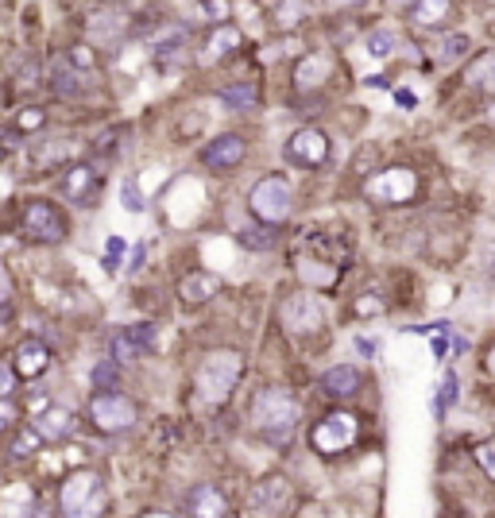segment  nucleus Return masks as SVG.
<instances>
[{
	"label": "nucleus",
	"instance_id": "obj_1",
	"mask_svg": "<svg viewBox=\"0 0 495 518\" xmlns=\"http://www.w3.org/2000/svg\"><path fill=\"white\" fill-rule=\"evenodd\" d=\"M298 418H302V410H298V399H294L291 391L267 387V391H260L252 399V426L271 445H287L294 437V430H298Z\"/></svg>",
	"mask_w": 495,
	"mask_h": 518
},
{
	"label": "nucleus",
	"instance_id": "obj_2",
	"mask_svg": "<svg viewBox=\"0 0 495 518\" xmlns=\"http://www.w3.org/2000/svg\"><path fill=\"white\" fill-rule=\"evenodd\" d=\"M62 518H101L105 515V484L97 472H70L62 484Z\"/></svg>",
	"mask_w": 495,
	"mask_h": 518
},
{
	"label": "nucleus",
	"instance_id": "obj_3",
	"mask_svg": "<svg viewBox=\"0 0 495 518\" xmlns=\"http://www.w3.org/2000/svg\"><path fill=\"white\" fill-rule=\"evenodd\" d=\"M240 372H244V360L236 352H209L202 360V368H198V391H202L205 403H229Z\"/></svg>",
	"mask_w": 495,
	"mask_h": 518
},
{
	"label": "nucleus",
	"instance_id": "obj_4",
	"mask_svg": "<svg viewBox=\"0 0 495 518\" xmlns=\"http://www.w3.org/2000/svg\"><path fill=\"white\" fill-rule=\"evenodd\" d=\"M248 209H252V217L263 221V225L287 221V217H291V186H287L279 174L260 178V182L252 186V194H248Z\"/></svg>",
	"mask_w": 495,
	"mask_h": 518
},
{
	"label": "nucleus",
	"instance_id": "obj_5",
	"mask_svg": "<svg viewBox=\"0 0 495 518\" xmlns=\"http://www.w3.org/2000/svg\"><path fill=\"white\" fill-rule=\"evenodd\" d=\"M20 229H24V236L35 240V244H59V240H66V217H62L59 205L35 198V202H28L24 213H20Z\"/></svg>",
	"mask_w": 495,
	"mask_h": 518
},
{
	"label": "nucleus",
	"instance_id": "obj_6",
	"mask_svg": "<svg viewBox=\"0 0 495 518\" xmlns=\"http://www.w3.org/2000/svg\"><path fill=\"white\" fill-rule=\"evenodd\" d=\"M279 321H283L287 333L306 337V333H318L321 325H325V310H321V302L310 290H298V294H287V298H283Z\"/></svg>",
	"mask_w": 495,
	"mask_h": 518
},
{
	"label": "nucleus",
	"instance_id": "obj_7",
	"mask_svg": "<svg viewBox=\"0 0 495 518\" xmlns=\"http://www.w3.org/2000/svg\"><path fill=\"white\" fill-rule=\"evenodd\" d=\"M291 503H294V491L283 476H267V480H260L256 488L248 491V511H252V518L287 515V511H291Z\"/></svg>",
	"mask_w": 495,
	"mask_h": 518
},
{
	"label": "nucleus",
	"instance_id": "obj_8",
	"mask_svg": "<svg viewBox=\"0 0 495 518\" xmlns=\"http://www.w3.org/2000/svg\"><path fill=\"white\" fill-rule=\"evenodd\" d=\"M89 418H93L97 430H105V433L132 430V426H136V403L109 391V395H97V399L89 403Z\"/></svg>",
	"mask_w": 495,
	"mask_h": 518
},
{
	"label": "nucleus",
	"instance_id": "obj_9",
	"mask_svg": "<svg viewBox=\"0 0 495 518\" xmlns=\"http://www.w3.org/2000/svg\"><path fill=\"white\" fill-rule=\"evenodd\" d=\"M356 418L352 414H329V418H321L318 430H314V449L325 453V457H333V453H341V449H349L352 441H356Z\"/></svg>",
	"mask_w": 495,
	"mask_h": 518
},
{
	"label": "nucleus",
	"instance_id": "obj_10",
	"mask_svg": "<svg viewBox=\"0 0 495 518\" xmlns=\"http://www.w3.org/2000/svg\"><path fill=\"white\" fill-rule=\"evenodd\" d=\"M368 194L379 198V202L403 205V202H410V198L418 194V174L407 171V167H391V171L376 174V178L368 182Z\"/></svg>",
	"mask_w": 495,
	"mask_h": 518
},
{
	"label": "nucleus",
	"instance_id": "obj_11",
	"mask_svg": "<svg viewBox=\"0 0 495 518\" xmlns=\"http://www.w3.org/2000/svg\"><path fill=\"white\" fill-rule=\"evenodd\" d=\"M287 159L294 167H321L329 159V140L321 128H298L287 140Z\"/></svg>",
	"mask_w": 495,
	"mask_h": 518
},
{
	"label": "nucleus",
	"instance_id": "obj_12",
	"mask_svg": "<svg viewBox=\"0 0 495 518\" xmlns=\"http://www.w3.org/2000/svg\"><path fill=\"white\" fill-rule=\"evenodd\" d=\"M62 194L74 205H93L101 198V174L93 171L89 163H74L62 174Z\"/></svg>",
	"mask_w": 495,
	"mask_h": 518
},
{
	"label": "nucleus",
	"instance_id": "obj_13",
	"mask_svg": "<svg viewBox=\"0 0 495 518\" xmlns=\"http://www.w3.org/2000/svg\"><path fill=\"white\" fill-rule=\"evenodd\" d=\"M244 155H248V144H244V136H217L213 144L202 151V163L209 171H233L244 163Z\"/></svg>",
	"mask_w": 495,
	"mask_h": 518
},
{
	"label": "nucleus",
	"instance_id": "obj_14",
	"mask_svg": "<svg viewBox=\"0 0 495 518\" xmlns=\"http://www.w3.org/2000/svg\"><path fill=\"white\" fill-rule=\"evenodd\" d=\"M74 414L66 410V406H47V410H39L35 414V422H31V430L39 433V441H62V437H70L74 433Z\"/></svg>",
	"mask_w": 495,
	"mask_h": 518
},
{
	"label": "nucleus",
	"instance_id": "obj_15",
	"mask_svg": "<svg viewBox=\"0 0 495 518\" xmlns=\"http://www.w3.org/2000/svg\"><path fill=\"white\" fill-rule=\"evenodd\" d=\"M186 515L190 518H225L229 515V503H225V495L213 488V484H198V488L186 495Z\"/></svg>",
	"mask_w": 495,
	"mask_h": 518
},
{
	"label": "nucleus",
	"instance_id": "obj_16",
	"mask_svg": "<svg viewBox=\"0 0 495 518\" xmlns=\"http://www.w3.org/2000/svg\"><path fill=\"white\" fill-rule=\"evenodd\" d=\"M151 345H155V329L151 325H132V329H124L113 341V364H128L132 356L147 352Z\"/></svg>",
	"mask_w": 495,
	"mask_h": 518
},
{
	"label": "nucleus",
	"instance_id": "obj_17",
	"mask_svg": "<svg viewBox=\"0 0 495 518\" xmlns=\"http://www.w3.org/2000/svg\"><path fill=\"white\" fill-rule=\"evenodd\" d=\"M12 360H16L12 372L20 375V379H39V375L47 372V364H51V352H47L43 341H24V345L16 348Z\"/></svg>",
	"mask_w": 495,
	"mask_h": 518
},
{
	"label": "nucleus",
	"instance_id": "obj_18",
	"mask_svg": "<svg viewBox=\"0 0 495 518\" xmlns=\"http://www.w3.org/2000/svg\"><path fill=\"white\" fill-rule=\"evenodd\" d=\"M321 391L329 399H349V395H356L360 391V368H352V364L329 368V372L321 375Z\"/></svg>",
	"mask_w": 495,
	"mask_h": 518
},
{
	"label": "nucleus",
	"instance_id": "obj_19",
	"mask_svg": "<svg viewBox=\"0 0 495 518\" xmlns=\"http://www.w3.org/2000/svg\"><path fill=\"white\" fill-rule=\"evenodd\" d=\"M217 290H221V279H217L213 271H194V275H186V279H182L178 294H182V302H186V306H202V302H209V298H217Z\"/></svg>",
	"mask_w": 495,
	"mask_h": 518
},
{
	"label": "nucleus",
	"instance_id": "obj_20",
	"mask_svg": "<svg viewBox=\"0 0 495 518\" xmlns=\"http://www.w3.org/2000/svg\"><path fill=\"white\" fill-rule=\"evenodd\" d=\"M240 43H244V35H240V28H233V24H221V28L209 35L202 62H221V58H229L233 51H240Z\"/></svg>",
	"mask_w": 495,
	"mask_h": 518
},
{
	"label": "nucleus",
	"instance_id": "obj_21",
	"mask_svg": "<svg viewBox=\"0 0 495 518\" xmlns=\"http://www.w3.org/2000/svg\"><path fill=\"white\" fill-rule=\"evenodd\" d=\"M329 74H333V58L329 55H310V58H302V62H298L294 82H298V89H314V86H321Z\"/></svg>",
	"mask_w": 495,
	"mask_h": 518
},
{
	"label": "nucleus",
	"instance_id": "obj_22",
	"mask_svg": "<svg viewBox=\"0 0 495 518\" xmlns=\"http://www.w3.org/2000/svg\"><path fill=\"white\" fill-rule=\"evenodd\" d=\"M465 82L480 93H495V51H484L476 55L465 66Z\"/></svg>",
	"mask_w": 495,
	"mask_h": 518
},
{
	"label": "nucleus",
	"instance_id": "obj_23",
	"mask_svg": "<svg viewBox=\"0 0 495 518\" xmlns=\"http://www.w3.org/2000/svg\"><path fill=\"white\" fill-rule=\"evenodd\" d=\"M465 51H468V35H465V31L437 35L434 43H430V58H434V62H457V58H465Z\"/></svg>",
	"mask_w": 495,
	"mask_h": 518
},
{
	"label": "nucleus",
	"instance_id": "obj_24",
	"mask_svg": "<svg viewBox=\"0 0 495 518\" xmlns=\"http://www.w3.org/2000/svg\"><path fill=\"white\" fill-rule=\"evenodd\" d=\"M35 511H39V507H35V499H31L28 488L8 491V495L0 499V518H31Z\"/></svg>",
	"mask_w": 495,
	"mask_h": 518
},
{
	"label": "nucleus",
	"instance_id": "obj_25",
	"mask_svg": "<svg viewBox=\"0 0 495 518\" xmlns=\"http://www.w3.org/2000/svg\"><path fill=\"white\" fill-rule=\"evenodd\" d=\"M449 12H453V8H449L445 0H434V4H410L407 8L410 24H418V28H437Z\"/></svg>",
	"mask_w": 495,
	"mask_h": 518
},
{
	"label": "nucleus",
	"instance_id": "obj_26",
	"mask_svg": "<svg viewBox=\"0 0 495 518\" xmlns=\"http://www.w3.org/2000/svg\"><path fill=\"white\" fill-rule=\"evenodd\" d=\"M364 51H368L372 58H391L395 51H399V35H395V31H387V28L372 31V35L364 39Z\"/></svg>",
	"mask_w": 495,
	"mask_h": 518
},
{
	"label": "nucleus",
	"instance_id": "obj_27",
	"mask_svg": "<svg viewBox=\"0 0 495 518\" xmlns=\"http://www.w3.org/2000/svg\"><path fill=\"white\" fill-rule=\"evenodd\" d=\"M221 101L233 105L236 113H248V109L256 105V86H252V82H240V86L221 89Z\"/></svg>",
	"mask_w": 495,
	"mask_h": 518
},
{
	"label": "nucleus",
	"instance_id": "obj_28",
	"mask_svg": "<svg viewBox=\"0 0 495 518\" xmlns=\"http://www.w3.org/2000/svg\"><path fill=\"white\" fill-rule=\"evenodd\" d=\"M120 202H124L128 213H144V190H140V182H136V178H128V182H124Z\"/></svg>",
	"mask_w": 495,
	"mask_h": 518
},
{
	"label": "nucleus",
	"instance_id": "obj_29",
	"mask_svg": "<svg viewBox=\"0 0 495 518\" xmlns=\"http://www.w3.org/2000/svg\"><path fill=\"white\" fill-rule=\"evenodd\" d=\"M453 399H457V375H453V372H445V375H441V387H437L434 410H437V414H441V410H445V406L453 403Z\"/></svg>",
	"mask_w": 495,
	"mask_h": 518
},
{
	"label": "nucleus",
	"instance_id": "obj_30",
	"mask_svg": "<svg viewBox=\"0 0 495 518\" xmlns=\"http://www.w3.org/2000/svg\"><path fill=\"white\" fill-rule=\"evenodd\" d=\"M476 461L488 472V480H495V437H484V441L476 445Z\"/></svg>",
	"mask_w": 495,
	"mask_h": 518
},
{
	"label": "nucleus",
	"instance_id": "obj_31",
	"mask_svg": "<svg viewBox=\"0 0 495 518\" xmlns=\"http://www.w3.org/2000/svg\"><path fill=\"white\" fill-rule=\"evenodd\" d=\"M43 120H47L43 109H24V113L16 116V128L20 132H35V128H43Z\"/></svg>",
	"mask_w": 495,
	"mask_h": 518
},
{
	"label": "nucleus",
	"instance_id": "obj_32",
	"mask_svg": "<svg viewBox=\"0 0 495 518\" xmlns=\"http://www.w3.org/2000/svg\"><path fill=\"white\" fill-rule=\"evenodd\" d=\"M120 256H124V240L113 236V240H109V248H105V267H109V271H117Z\"/></svg>",
	"mask_w": 495,
	"mask_h": 518
},
{
	"label": "nucleus",
	"instance_id": "obj_33",
	"mask_svg": "<svg viewBox=\"0 0 495 518\" xmlns=\"http://www.w3.org/2000/svg\"><path fill=\"white\" fill-rule=\"evenodd\" d=\"M302 12H306L302 4H283V8H275V16H283V20H279L283 28H294V24H298L294 16H302Z\"/></svg>",
	"mask_w": 495,
	"mask_h": 518
},
{
	"label": "nucleus",
	"instance_id": "obj_34",
	"mask_svg": "<svg viewBox=\"0 0 495 518\" xmlns=\"http://www.w3.org/2000/svg\"><path fill=\"white\" fill-rule=\"evenodd\" d=\"M12 387H16V372H12L8 364H0V399H8Z\"/></svg>",
	"mask_w": 495,
	"mask_h": 518
},
{
	"label": "nucleus",
	"instance_id": "obj_35",
	"mask_svg": "<svg viewBox=\"0 0 495 518\" xmlns=\"http://www.w3.org/2000/svg\"><path fill=\"white\" fill-rule=\"evenodd\" d=\"M93 379H97V383H113V379H117V368H113V364H101V368L93 372Z\"/></svg>",
	"mask_w": 495,
	"mask_h": 518
},
{
	"label": "nucleus",
	"instance_id": "obj_36",
	"mask_svg": "<svg viewBox=\"0 0 495 518\" xmlns=\"http://www.w3.org/2000/svg\"><path fill=\"white\" fill-rule=\"evenodd\" d=\"M12 414H16V410H12V403H8V399H0V430L12 422Z\"/></svg>",
	"mask_w": 495,
	"mask_h": 518
},
{
	"label": "nucleus",
	"instance_id": "obj_37",
	"mask_svg": "<svg viewBox=\"0 0 495 518\" xmlns=\"http://www.w3.org/2000/svg\"><path fill=\"white\" fill-rule=\"evenodd\" d=\"M356 310H360L364 317H368V314H383V302H360Z\"/></svg>",
	"mask_w": 495,
	"mask_h": 518
},
{
	"label": "nucleus",
	"instance_id": "obj_38",
	"mask_svg": "<svg viewBox=\"0 0 495 518\" xmlns=\"http://www.w3.org/2000/svg\"><path fill=\"white\" fill-rule=\"evenodd\" d=\"M356 348H360L364 356H376V341H368V337H356Z\"/></svg>",
	"mask_w": 495,
	"mask_h": 518
},
{
	"label": "nucleus",
	"instance_id": "obj_39",
	"mask_svg": "<svg viewBox=\"0 0 495 518\" xmlns=\"http://www.w3.org/2000/svg\"><path fill=\"white\" fill-rule=\"evenodd\" d=\"M395 101H399V105H414V93H403V89H399V93H395Z\"/></svg>",
	"mask_w": 495,
	"mask_h": 518
},
{
	"label": "nucleus",
	"instance_id": "obj_40",
	"mask_svg": "<svg viewBox=\"0 0 495 518\" xmlns=\"http://www.w3.org/2000/svg\"><path fill=\"white\" fill-rule=\"evenodd\" d=\"M488 368L495 372V348H492V356H488Z\"/></svg>",
	"mask_w": 495,
	"mask_h": 518
},
{
	"label": "nucleus",
	"instance_id": "obj_41",
	"mask_svg": "<svg viewBox=\"0 0 495 518\" xmlns=\"http://www.w3.org/2000/svg\"><path fill=\"white\" fill-rule=\"evenodd\" d=\"M144 518H175V515H159V511H155V515H144Z\"/></svg>",
	"mask_w": 495,
	"mask_h": 518
}]
</instances>
